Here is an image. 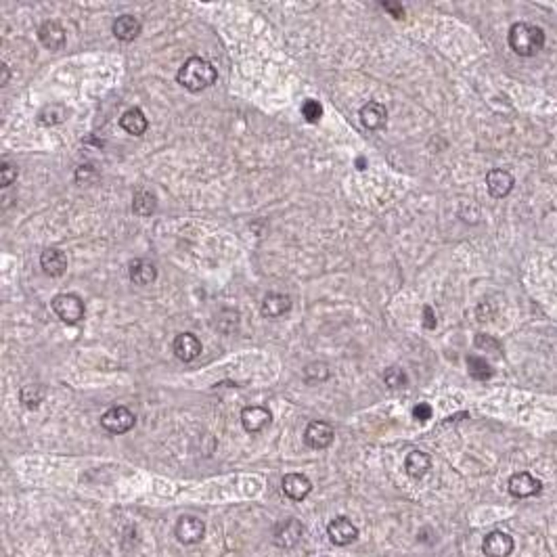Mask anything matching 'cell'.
Returning a JSON list of instances; mask_svg holds the SVG:
<instances>
[{"label":"cell","instance_id":"6da1fadb","mask_svg":"<svg viewBox=\"0 0 557 557\" xmlns=\"http://www.w3.org/2000/svg\"><path fill=\"white\" fill-rule=\"evenodd\" d=\"M509 47L517 57H534L545 47V32L539 25L517 21L509 28Z\"/></svg>","mask_w":557,"mask_h":557},{"label":"cell","instance_id":"7a4b0ae2","mask_svg":"<svg viewBox=\"0 0 557 557\" xmlns=\"http://www.w3.org/2000/svg\"><path fill=\"white\" fill-rule=\"evenodd\" d=\"M176 78H179V84L185 86L186 90L199 92V90L210 88L216 82V67L201 57H191L181 65Z\"/></svg>","mask_w":557,"mask_h":557},{"label":"cell","instance_id":"3957f363","mask_svg":"<svg viewBox=\"0 0 557 557\" xmlns=\"http://www.w3.org/2000/svg\"><path fill=\"white\" fill-rule=\"evenodd\" d=\"M51 306L55 310V314L61 318L63 323H67V325L80 323V321L84 318V312H86L82 298L76 296V294H59V296H55L53 302H51Z\"/></svg>","mask_w":557,"mask_h":557},{"label":"cell","instance_id":"277c9868","mask_svg":"<svg viewBox=\"0 0 557 557\" xmlns=\"http://www.w3.org/2000/svg\"><path fill=\"white\" fill-rule=\"evenodd\" d=\"M136 424V417L130 409L126 407H112L109 411L103 413L101 426L109 433H126L130 432Z\"/></svg>","mask_w":557,"mask_h":557},{"label":"cell","instance_id":"5b68a950","mask_svg":"<svg viewBox=\"0 0 557 557\" xmlns=\"http://www.w3.org/2000/svg\"><path fill=\"white\" fill-rule=\"evenodd\" d=\"M327 534H329V541L337 547H346L350 543H354L359 539V528L352 524V520L340 515L335 520L329 522L327 526Z\"/></svg>","mask_w":557,"mask_h":557},{"label":"cell","instance_id":"8992f818","mask_svg":"<svg viewBox=\"0 0 557 557\" xmlns=\"http://www.w3.org/2000/svg\"><path fill=\"white\" fill-rule=\"evenodd\" d=\"M302 534H304V526L300 520H296V517L285 520V522L277 524V528H275V545L281 549H292L300 543Z\"/></svg>","mask_w":557,"mask_h":557},{"label":"cell","instance_id":"52a82bcc","mask_svg":"<svg viewBox=\"0 0 557 557\" xmlns=\"http://www.w3.org/2000/svg\"><path fill=\"white\" fill-rule=\"evenodd\" d=\"M509 495L515 496V498H528V496H537L543 491V484L541 480H537L532 474L528 472H517L509 478Z\"/></svg>","mask_w":557,"mask_h":557},{"label":"cell","instance_id":"ba28073f","mask_svg":"<svg viewBox=\"0 0 557 557\" xmlns=\"http://www.w3.org/2000/svg\"><path fill=\"white\" fill-rule=\"evenodd\" d=\"M174 532H176V539L183 545H195V543H199L203 539L205 524H203V520H199L195 515H183V517H179Z\"/></svg>","mask_w":557,"mask_h":557},{"label":"cell","instance_id":"9c48e42d","mask_svg":"<svg viewBox=\"0 0 557 557\" xmlns=\"http://www.w3.org/2000/svg\"><path fill=\"white\" fill-rule=\"evenodd\" d=\"M333 438H335V430L327 421H310L304 432V442L314 450H323L331 446Z\"/></svg>","mask_w":557,"mask_h":557},{"label":"cell","instance_id":"30bf717a","mask_svg":"<svg viewBox=\"0 0 557 557\" xmlns=\"http://www.w3.org/2000/svg\"><path fill=\"white\" fill-rule=\"evenodd\" d=\"M482 551L486 557H509L513 551V539L503 530H493L484 537Z\"/></svg>","mask_w":557,"mask_h":557},{"label":"cell","instance_id":"8fae6325","mask_svg":"<svg viewBox=\"0 0 557 557\" xmlns=\"http://www.w3.org/2000/svg\"><path fill=\"white\" fill-rule=\"evenodd\" d=\"M270 421H272V415L264 407H246L241 411V426L249 433L262 432L264 428L270 426Z\"/></svg>","mask_w":557,"mask_h":557},{"label":"cell","instance_id":"7c38bea8","mask_svg":"<svg viewBox=\"0 0 557 557\" xmlns=\"http://www.w3.org/2000/svg\"><path fill=\"white\" fill-rule=\"evenodd\" d=\"M513 185H515V179L511 172L507 170H501V168H495L486 174V186H489V193L495 197V199H503L507 197L511 191H513Z\"/></svg>","mask_w":557,"mask_h":557},{"label":"cell","instance_id":"4fadbf2b","mask_svg":"<svg viewBox=\"0 0 557 557\" xmlns=\"http://www.w3.org/2000/svg\"><path fill=\"white\" fill-rule=\"evenodd\" d=\"M38 38L44 49L49 51H59L65 44V30L59 21H44L38 30Z\"/></svg>","mask_w":557,"mask_h":557},{"label":"cell","instance_id":"5bb4252c","mask_svg":"<svg viewBox=\"0 0 557 557\" xmlns=\"http://www.w3.org/2000/svg\"><path fill=\"white\" fill-rule=\"evenodd\" d=\"M172 350H174L176 359H181L183 363H191L201 354V342L193 333H181V335H176Z\"/></svg>","mask_w":557,"mask_h":557},{"label":"cell","instance_id":"9a60e30c","mask_svg":"<svg viewBox=\"0 0 557 557\" xmlns=\"http://www.w3.org/2000/svg\"><path fill=\"white\" fill-rule=\"evenodd\" d=\"M289 309H292V298L285 296V294H279V292L266 294L264 300H262V306H260L262 314L268 316V318H279V316L287 314Z\"/></svg>","mask_w":557,"mask_h":557},{"label":"cell","instance_id":"2e32d148","mask_svg":"<svg viewBox=\"0 0 557 557\" xmlns=\"http://www.w3.org/2000/svg\"><path fill=\"white\" fill-rule=\"evenodd\" d=\"M281 486H283V493L292 501H304L312 491V482L304 474H287Z\"/></svg>","mask_w":557,"mask_h":557},{"label":"cell","instance_id":"e0dca14e","mask_svg":"<svg viewBox=\"0 0 557 557\" xmlns=\"http://www.w3.org/2000/svg\"><path fill=\"white\" fill-rule=\"evenodd\" d=\"M361 122L367 130H381L388 122V109L377 101H369L361 107Z\"/></svg>","mask_w":557,"mask_h":557},{"label":"cell","instance_id":"ac0fdd59","mask_svg":"<svg viewBox=\"0 0 557 557\" xmlns=\"http://www.w3.org/2000/svg\"><path fill=\"white\" fill-rule=\"evenodd\" d=\"M405 469L411 478L421 480L430 469H432V459L424 450H411L405 459Z\"/></svg>","mask_w":557,"mask_h":557},{"label":"cell","instance_id":"d6986e66","mask_svg":"<svg viewBox=\"0 0 557 557\" xmlns=\"http://www.w3.org/2000/svg\"><path fill=\"white\" fill-rule=\"evenodd\" d=\"M40 264H42L44 272H47L49 277H61L63 272L67 270V256L63 253L61 249L49 248L42 251Z\"/></svg>","mask_w":557,"mask_h":557},{"label":"cell","instance_id":"ffe728a7","mask_svg":"<svg viewBox=\"0 0 557 557\" xmlns=\"http://www.w3.org/2000/svg\"><path fill=\"white\" fill-rule=\"evenodd\" d=\"M140 21L134 17V15H122V17H118L116 21H114V36L118 38V40H122V42H132V40H136L138 38V34H140Z\"/></svg>","mask_w":557,"mask_h":557},{"label":"cell","instance_id":"44dd1931","mask_svg":"<svg viewBox=\"0 0 557 557\" xmlns=\"http://www.w3.org/2000/svg\"><path fill=\"white\" fill-rule=\"evenodd\" d=\"M128 277H130V281L136 283V285H149V283L155 281L157 268H155V264L149 262V260H134V262H130Z\"/></svg>","mask_w":557,"mask_h":557},{"label":"cell","instance_id":"7402d4cb","mask_svg":"<svg viewBox=\"0 0 557 557\" xmlns=\"http://www.w3.org/2000/svg\"><path fill=\"white\" fill-rule=\"evenodd\" d=\"M120 126L124 128L128 134H132V136H140V134H145V130L149 128V122H147L145 114H143L138 107H130L128 112L122 114Z\"/></svg>","mask_w":557,"mask_h":557},{"label":"cell","instance_id":"603a6c76","mask_svg":"<svg viewBox=\"0 0 557 557\" xmlns=\"http://www.w3.org/2000/svg\"><path fill=\"white\" fill-rule=\"evenodd\" d=\"M155 208H157V199H155V195H153L151 191L138 188V191L134 193V197H132V210H134V214H138V216H151V214L155 212Z\"/></svg>","mask_w":557,"mask_h":557},{"label":"cell","instance_id":"cb8c5ba5","mask_svg":"<svg viewBox=\"0 0 557 557\" xmlns=\"http://www.w3.org/2000/svg\"><path fill=\"white\" fill-rule=\"evenodd\" d=\"M44 388L42 385H32V383H28V385H23L21 390H19V400H21V405L25 407V409H38L40 407V402L44 400Z\"/></svg>","mask_w":557,"mask_h":557},{"label":"cell","instance_id":"d4e9b609","mask_svg":"<svg viewBox=\"0 0 557 557\" xmlns=\"http://www.w3.org/2000/svg\"><path fill=\"white\" fill-rule=\"evenodd\" d=\"M65 118H67V109L63 107L61 103H51V105H47V107L38 114V124L57 126L65 122Z\"/></svg>","mask_w":557,"mask_h":557},{"label":"cell","instance_id":"484cf974","mask_svg":"<svg viewBox=\"0 0 557 557\" xmlns=\"http://www.w3.org/2000/svg\"><path fill=\"white\" fill-rule=\"evenodd\" d=\"M467 371L478 381H486L493 377V367L480 357H467Z\"/></svg>","mask_w":557,"mask_h":557},{"label":"cell","instance_id":"4316f807","mask_svg":"<svg viewBox=\"0 0 557 557\" xmlns=\"http://www.w3.org/2000/svg\"><path fill=\"white\" fill-rule=\"evenodd\" d=\"M383 381H385L388 388L398 390V388H405V385L409 383V377H407V373L402 371L400 367H390V369H385V373H383Z\"/></svg>","mask_w":557,"mask_h":557},{"label":"cell","instance_id":"83f0119b","mask_svg":"<svg viewBox=\"0 0 557 557\" xmlns=\"http://www.w3.org/2000/svg\"><path fill=\"white\" fill-rule=\"evenodd\" d=\"M302 116H304V120H306L309 124H316V122L323 118V107H321V103L314 101V99H306V101L302 103Z\"/></svg>","mask_w":557,"mask_h":557},{"label":"cell","instance_id":"f1b7e54d","mask_svg":"<svg viewBox=\"0 0 557 557\" xmlns=\"http://www.w3.org/2000/svg\"><path fill=\"white\" fill-rule=\"evenodd\" d=\"M304 377L310 383H318V381H325L329 377V367L325 363H312L304 369Z\"/></svg>","mask_w":557,"mask_h":557},{"label":"cell","instance_id":"f546056e","mask_svg":"<svg viewBox=\"0 0 557 557\" xmlns=\"http://www.w3.org/2000/svg\"><path fill=\"white\" fill-rule=\"evenodd\" d=\"M15 179H17V166H13L11 162H2L0 164V185L11 186Z\"/></svg>","mask_w":557,"mask_h":557},{"label":"cell","instance_id":"4dcf8cb0","mask_svg":"<svg viewBox=\"0 0 557 557\" xmlns=\"http://www.w3.org/2000/svg\"><path fill=\"white\" fill-rule=\"evenodd\" d=\"M97 179V172H95V168L90 166V164H86V166H80L78 170H76V181L78 183H90V181H95Z\"/></svg>","mask_w":557,"mask_h":557},{"label":"cell","instance_id":"1f68e13d","mask_svg":"<svg viewBox=\"0 0 557 557\" xmlns=\"http://www.w3.org/2000/svg\"><path fill=\"white\" fill-rule=\"evenodd\" d=\"M413 417H415L417 421H428V419H432V407H430L428 402H419V405L413 409Z\"/></svg>","mask_w":557,"mask_h":557},{"label":"cell","instance_id":"d6a6232c","mask_svg":"<svg viewBox=\"0 0 557 557\" xmlns=\"http://www.w3.org/2000/svg\"><path fill=\"white\" fill-rule=\"evenodd\" d=\"M476 346H478V348H491V346L498 348V342L493 340V337H489V335H484V333H480V335L476 337Z\"/></svg>","mask_w":557,"mask_h":557},{"label":"cell","instance_id":"836d02e7","mask_svg":"<svg viewBox=\"0 0 557 557\" xmlns=\"http://www.w3.org/2000/svg\"><path fill=\"white\" fill-rule=\"evenodd\" d=\"M424 327H426V329H433V327H436V314H433L432 306H424Z\"/></svg>","mask_w":557,"mask_h":557},{"label":"cell","instance_id":"e575fe53","mask_svg":"<svg viewBox=\"0 0 557 557\" xmlns=\"http://www.w3.org/2000/svg\"><path fill=\"white\" fill-rule=\"evenodd\" d=\"M383 8L385 11H390L396 19H402L405 17V8L400 6V4H392V2H383Z\"/></svg>","mask_w":557,"mask_h":557},{"label":"cell","instance_id":"d590c367","mask_svg":"<svg viewBox=\"0 0 557 557\" xmlns=\"http://www.w3.org/2000/svg\"><path fill=\"white\" fill-rule=\"evenodd\" d=\"M6 82H8V67L2 63V86H4Z\"/></svg>","mask_w":557,"mask_h":557}]
</instances>
